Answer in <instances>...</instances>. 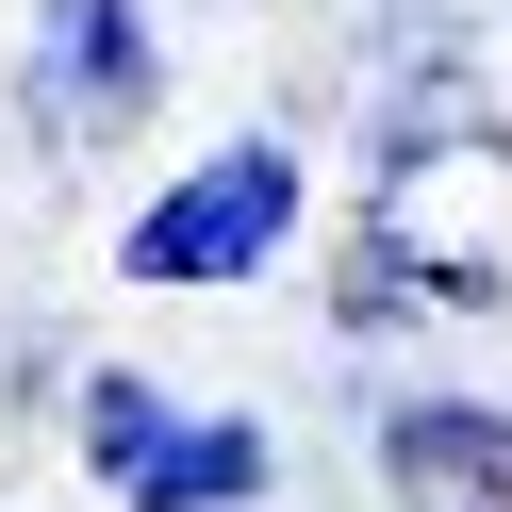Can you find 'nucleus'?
Returning <instances> with one entry per match:
<instances>
[{
    "mask_svg": "<svg viewBox=\"0 0 512 512\" xmlns=\"http://www.w3.org/2000/svg\"><path fill=\"white\" fill-rule=\"evenodd\" d=\"M281 232H298V166H281V149H215L182 199L133 215V265L149 281H248Z\"/></svg>",
    "mask_w": 512,
    "mask_h": 512,
    "instance_id": "f257e3e1",
    "label": "nucleus"
},
{
    "mask_svg": "<svg viewBox=\"0 0 512 512\" xmlns=\"http://www.w3.org/2000/svg\"><path fill=\"white\" fill-rule=\"evenodd\" d=\"M380 463H397V512H512V430L496 413H397L380 430Z\"/></svg>",
    "mask_w": 512,
    "mask_h": 512,
    "instance_id": "f03ea898",
    "label": "nucleus"
},
{
    "mask_svg": "<svg viewBox=\"0 0 512 512\" xmlns=\"http://www.w3.org/2000/svg\"><path fill=\"white\" fill-rule=\"evenodd\" d=\"M248 479H265V446H248V430H182L166 463L133 479V512H199V496H248Z\"/></svg>",
    "mask_w": 512,
    "mask_h": 512,
    "instance_id": "7ed1b4c3",
    "label": "nucleus"
},
{
    "mask_svg": "<svg viewBox=\"0 0 512 512\" xmlns=\"http://www.w3.org/2000/svg\"><path fill=\"white\" fill-rule=\"evenodd\" d=\"M83 430H100V479H116V496H133V479H149V463H166V446H182L149 380H100V397H83Z\"/></svg>",
    "mask_w": 512,
    "mask_h": 512,
    "instance_id": "20e7f679",
    "label": "nucleus"
}]
</instances>
